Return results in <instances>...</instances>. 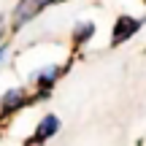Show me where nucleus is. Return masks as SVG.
I'll return each instance as SVG.
<instances>
[{
    "instance_id": "nucleus-2",
    "label": "nucleus",
    "mask_w": 146,
    "mask_h": 146,
    "mask_svg": "<svg viewBox=\"0 0 146 146\" xmlns=\"http://www.w3.org/2000/svg\"><path fill=\"white\" fill-rule=\"evenodd\" d=\"M135 30H138V22L135 19H130V16H119V22H116V27H114V43L130 38Z\"/></svg>"
},
{
    "instance_id": "nucleus-8",
    "label": "nucleus",
    "mask_w": 146,
    "mask_h": 146,
    "mask_svg": "<svg viewBox=\"0 0 146 146\" xmlns=\"http://www.w3.org/2000/svg\"><path fill=\"white\" fill-rule=\"evenodd\" d=\"M30 146H41V143H33V141H30Z\"/></svg>"
},
{
    "instance_id": "nucleus-4",
    "label": "nucleus",
    "mask_w": 146,
    "mask_h": 146,
    "mask_svg": "<svg viewBox=\"0 0 146 146\" xmlns=\"http://www.w3.org/2000/svg\"><path fill=\"white\" fill-rule=\"evenodd\" d=\"M19 103H22V92H19V89H11V92H5V98H3V108H16Z\"/></svg>"
},
{
    "instance_id": "nucleus-7",
    "label": "nucleus",
    "mask_w": 146,
    "mask_h": 146,
    "mask_svg": "<svg viewBox=\"0 0 146 146\" xmlns=\"http://www.w3.org/2000/svg\"><path fill=\"white\" fill-rule=\"evenodd\" d=\"M3 54H5V49H0V57H3Z\"/></svg>"
},
{
    "instance_id": "nucleus-1",
    "label": "nucleus",
    "mask_w": 146,
    "mask_h": 146,
    "mask_svg": "<svg viewBox=\"0 0 146 146\" xmlns=\"http://www.w3.org/2000/svg\"><path fill=\"white\" fill-rule=\"evenodd\" d=\"M46 3H49V0H22V3L16 5L14 25H16V27H19V25H25V22L30 19V16H35V14H38V11H41Z\"/></svg>"
},
{
    "instance_id": "nucleus-5",
    "label": "nucleus",
    "mask_w": 146,
    "mask_h": 146,
    "mask_svg": "<svg viewBox=\"0 0 146 146\" xmlns=\"http://www.w3.org/2000/svg\"><path fill=\"white\" fill-rule=\"evenodd\" d=\"M54 78H57V68H43L41 73H38V81L41 84H52Z\"/></svg>"
},
{
    "instance_id": "nucleus-6",
    "label": "nucleus",
    "mask_w": 146,
    "mask_h": 146,
    "mask_svg": "<svg viewBox=\"0 0 146 146\" xmlns=\"http://www.w3.org/2000/svg\"><path fill=\"white\" fill-rule=\"evenodd\" d=\"M89 35H92V25H89V22H84V25L76 27V41H87Z\"/></svg>"
},
{
    "instance_id": "nucleus-3",
    "label": "nucleus",
    "mask_w": 146,
    "mask_h": 146,
    "mask_svg": "<svg viewBox=\"0 0 146 146\" xmlns=\"http://www.w3.org/2000/svg\"><path fill=\"white\" fill-rule=\"evenodd\" d=\"M57 130H60L57 116H46V119L38 125V130H35V143H38V141H43V138H49V135H54Z\"/></svg>"
}]
</instances>
